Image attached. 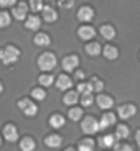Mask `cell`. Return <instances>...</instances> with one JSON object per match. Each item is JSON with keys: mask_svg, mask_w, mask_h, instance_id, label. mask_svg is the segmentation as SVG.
Wrapping results in <instances>:
<instances>
[{"mask_svg": "<svg viewBox=\"0 0 140 151\" xmlns=\"http://www.w3.org/2000/svg\"><path fill=\"white\" fill-rule=\"evenodd\" d=\"M19 56H21L19 50L17 47H14V45H7L6 48L0 50V60L4 65L15 63L17 60L19 59Z\"/></svg>", "mask_w": 140, "mask_h": 151, "instance_id": "6da1fadb", "label": "cell"}, {"mask_svg": "<svg viewBox=\"0 0 140 151\" xmlns=\"http://www.w3.org/2000/svg\"><path fill=\"white\" fill-rule=\"evenodd\" d=\"M37 63H39V68L43 72H50V70H52L56 66V58L51 52H44L43 55H40Z\"/></svg>", "mask_w": 140, "mask_h": 151, "instance_id": "7a4b0ae2", "label": "cell"}, {"mask_svg": "<svg viewBox=\"0 0 140 151\" xmlns=\"http://www.w3.org/2000/svg\"><path fill=\"white\" fill-rule=\"evenodd\" d=\"M81 128H83V132L87 133V135H93L99 131V122L96 121L93 117H88L85 118L81 124Z\"/></svg>", "mask_w": 140, "mask_h": 151, "instance_id": "3957f363", "label": "cell"}, {"mask_svg": "<svg viewBox=\"0 0 140 151\" xmlns=\"http://www.w3.org/2000/svg\"><path fill=\"white\" fill-rule=\"evenodd\" d=\"M18 106L25 114L28 117H33V115L37 114V106L34 103H32L29 99H22L18 102Z\"/></svg>", "mask_w": 140, "mask_h": 151, "instance_id": "277c9868", "label": "cell"}, {"mask_svg": "<svg viewBox=\"0 0 140 151\" xmlns=\"http://www.w3.org/2000/svg\"><path fill=\"white\" fill-rule=\"evenodd\" d=\"M3 135H4V137H6V140L10 142V143H14V142L18 140V131H17V128L14 127V125H11V124H8V125L4 127Z\"/></svg>", "mask_w": 140, "mask_h": 151, "instance_id": "5b68a950", "label": "cell"}, {"mask_svg": "<svg viewBox=\"0 0 140 151\" xmlns=\"http://www.w3.org/2000/svg\"><path fill=\"white\" fill-rule=\"evenodd\" d=\"M28 4H25L24 1H21L18 6H17L14 10H12V15H14V18L18 21H22L26 18V15H28Z\"/></svg>", "mask_w": 140, "mask_h": 151, "instance_id": "8992f818", "label": "cell"}, {"mask_svg": "<svg viewBox=\"0 0 140 151\" xmlns=\"http://www.w3.org/2000/svg\"><path fill=\"white\" fill-rule=\"evenodd\" d=\"M135 114H136V107L133 104H124L118 109V115L122 119H128Z\"/></svg>", "mask_w": 140, "mask_h": 151, "instance_id": "52a82bcc", "label": "cell"}, {"mask_svg": "<svg viewBox=\"0 0 140 151\" xmlns=\"http://www.w3.org/2000/svg\"><path fill=\"white\" fill-rule=\"evenodd\" d=\"M77 66H78V58L74 55L66 56V58H63V60H62V68H63L66 72H73Z\"/></svg>", "mask_w": 140, "mask_h": 151, "instance_id": "ba28073f", "label": "cell"}, {"mask_svg": "<svg viewBox=\"0 0 140 151\" xmlns=\"http://www.w3.org/2000/svg\"><path fill=\"white\" fill-rule=\"evenodd\" d=\"M93 15H95V12L91 7H84L80 8V11H78V19L83 21V22H91L93 19Z\"/></svg>", "mask_w": 140, "mask_h": 151, "instance_id": "9c48e42d", "label": "cell"}, {"mask_svg": "<svg viewBox=\"0 0 140 151\" xmlns=\"http://www.w3.org/2000/svg\"><path fill=\"white\" fill-rule=\"evenodd\" d=\"M116 124V115L111 114V113H107V114H104L103 117H102V119H100L99 122V131H102V129H106V128L111 127V125H114Z\"/></svg>", "mask_w": 140, "mask_h": 151, "instance_id": "30bf717a", "label": "cell"}, {"mask_svg": "<svg viewBox=\"0 0 140 151\" xmlns=\"http://www.w3.org/2000/svg\"><path fill=\"white\" fill-rule=\"evenodd\" d=\"M73 83H72V78L70 77H67V76H59L58 77V80H56V87L59 88L60 91H66V89H69V88H72Z\"/></svg>", "mask_w": 140, "mask_h": 151, "instance_id": "8fae6325", "label": "cell"}, {"mask_svg": "<svg viewBox=\"0 0 140 151\" xmlns=\"http://www.w3.org/2000/svg\"><path fill=\"white\" fill-rule=\"evenodd\" d=\"M95 35H96L95 29L91 28V26H81L78 29V36L83 40H91L95 37Z\"/></svg>", "mask_w": 140, "mask_h": 151, "instance_id": "7c38bea8", "label": "cell"}, {"mask_svg": "<svg viewBox=\"0 0 140 151\" xmlns=\"http://www.w3.org/2000/svg\"><path fill=\"white\" fill-rule=\"evenodd\" d=\"M25 26H26L29 30H37V29H40V26H41V21H40L39 17L30 15V17H28Z\"/></svg>", "mask_w": 140, "mask_h": 151, "instance_id": "4fadbf2b", "label": "cell"}, {"mask_svg": "<svg viewBox=\"0 0 140 151\" xmlns=\"http://www.w3.org/2000/svg\"><path fill=\"white\" fill-rule=\"evenodd\" d=\"M113 104H114V100L110 98V96L107 95H100L98 96V106H99L100 109H111Z\"/></svg>", "mask_w": 140, "mask_h": 151, "instance_id": "5bb4252c", "label": "cell"}, {"mask_svg": "<svg viewBox=\"0 0 140 151\" xmlns=\"http://www.w3.org/2000/svg\"><path fill=\"white\" fill-rule=\"evenodd\" d=\"M43 18H44L45 22H55L58 19V14L54 8L51 7H44L43 10Z\"/></svg>", "mask_w": 140, "mask_h": 151, "instance_id": "9a60e30c", "label": "cell"}, {"mask_svg": "<svg viewBox=\"0 0 140 151\" xmlns=\"http://www.w3.org/2000/svg\"><path fill=\"white\" fill-rule=\"evenodd\" d=\"M114 143H116V136L114 135H106V136L99 137V144H100V147H103V148L113 147Z\"/></svg>", "mask_w": 140, "mask_h": 151, "instance_id": "2e32d148", "label": "cell"}, {"mask_svg": "<svg viewBox=\"0 0 140 151\" xmlns=\"http://www.w3.org/2000/svg\"><path fill=\"white\" fill-rule=\"evenodd\" d=\"M45 144H47L48 147H51V148H56V147H59L60 144H62V137L58 135H50L45 139Z\"/></svg>", "mask_w": 140, "mask_h": 151, "instance_id": "e0dca14e", "label": "cell"}, {"mask_svg": "<svg viewBox=\"0 0 140 151\" xmlns=\"http://www.w3.org/2000/svg\"><path fill=\"white\" fill-rule=\"evenodd\" d=\"M50 125H51L52 128H55V129H58V128H62L65 125V118L63 115L60 114H54L50 118Z\"/></svg>", "mask_w": 140, "mask_h": 151, "instance_id": "ac0fdd59", "label": "cell"}, {"mask_svg": "<svg viewBox=\"0 0 140 151\" xmlns=\"http://www.w3.org/2000/svg\"><path fill=\"white\" fill-rule=\"evenodd\" d=\"M100 33H102V36H103L106 40H111V39H114V36H116V30H114V28L110 26V25L102 26V28H100Z\"/></svg>", "mask_w": 140, "mask_h": 151, "instance_id": "d6986e66", "label": "cell"}, {"mask_svg": "<svg viewBox=\"0 0 140 151\" xmlns=\"http://www.w3.org/2000/svg\"><path fill=\"white\" fill-rule=\"evenodd\" d=\"M103 55L106 56L107 59L113 60L118 56V50H117L116 47H113V45H106L103 50Z\"/></svg>", "mask_w": 140, "mask_h": 151, "instance_id": "ffe728a7", "label": "cell"}, {"mask_svg": "<svg viewBox=\"0 0 140 151\" xmlns=\"http://www.w3.org/2000/svg\"><path fill=\"white\" fill-rule=\"evenodd\" d=\"M85 51H87V54L91 56H96L99 55L100 51H102V48H100V44L99 43H91L88 44L87 47H85Z\"/></svg>", "mask_w": 140, "mask_h": 151, "instance_id": "44dd1931", "label": "cell"}, {"mask_svg": "<svg viewBox=\"0 0 140 151\" xmlns=\"http://www.w3.org/2000/svg\"><path fill=\"white\" fill-rule=\"evenodd\" d=\"M34 43L37 44V45H50V43H51V39H50V36L48 35H45V33H39V35H36V37H34Z\"/></svg>", "mask_w": 140, "mask_h": 151, "instance_id": "7402d4cb", "label": "cell"}, {"mask_svg": "<svg viewBox=\"0 0 140 151\" xmlns=\"http://www.w3.org/2000/svg\"><path fill=\"white\" fill-rule=\"evenodd\" d=\"M93 147H95V143H93L92 139H84L78 144V150L80 151H92Z\"/></svg>", "mask_w": 140, "mask_h": 151, "instance_id": "603a6c76", "label": "cell"}, {"mask_svg": "<svg viewBox=\"0 0 140 151\" xmlns=\"http://www.w3.org/2000/svg\"><path fill=\"white\" fill-rule=\"evenodd\" d=\"M19 147L24 151H32V150H34L36 144H34L33 139H30V137H25V139H22V142H21Z\"/></svg>", "mask_w": 140, "mask_h": 151, "instance_id": "cb8c5ba5", "label": "cell"}, {"mask_svg": "<svg viewBox=\"0 0 140 151\" xmlns=\"http://www.w3.org/2000/svg\"><path fill=\"white\" fill-rule=\"evenodd\" d=\"M78 92H73V91H70V92H67L66 95H65V98H63V102L66 104H69V106H72V104H76L77 103V100H78Z\"/></svg>", "mask_w": 140, "mask_h": 151, "instance_id": "d4e9b609", "label": "cell"}, {"mask_svg": "<svg viewBox=\"0 0 140 151\" xmlns=\"http://www.w3.org/2000/svg\"><path fill=\"white\" fill-rule=\"evenodd\" d=\"M128 136H129L128 127H125V125H120V127L117 128V132H116V137H117V139H126Z\"/></svg>", "mask_w": 140, "mask_h": 151, "instance_id": "484cf974", "label": "cell"}, {"mask_svg": "<svg viewBox=\"0 0 140 151\" xmlns=\"http://www.w3.org/2000/svg\"><path fill=\"white\" fill-rule=\"evenodd\" d=\"M11 24V18H10V14L8 12H0V29L7 28L8 25Z\"/></svg>", "mask_w": 140, "mask_h": 151, "instance_id": "4316f807", "label": "cell"}, {"mask_svg": "<svg viewBox=\"0 0 140 151\" xmlns=\"http://www.w3.org/2000/svg\"><path fill=\"white\" fill-rule=\"evenodd\" d=\"M81 117H83V110L78 107H74L69 111V118L72 119V121H78Z\"/></svg>", "mask_w": 140, "mask_h": 151, "instance_id": "83f0119b", "label": "cell"}, {"mask_svg": "<svg viewBox=\"0 0 140 151\" xmlns=\"http://www.w3.org/2000/svg\"><path fill=\"white\" fill-rule=\"evenodd\" d=\"M77 92L81 93V95H85V93H91L92 92V87H91V84H78L77 85Z\"/></svg>", "mask_w": 140, "mask_h": 151, "instance_id": "f1b7e54d", "label": "cell"}, {"mask_svg": "<svg viewBox=\"0 0 140 151\" xmlns=\"http://www.w3.org/2000/svg\"><path fill=\"white\" fill-rule=\"evenodd\" d=\"M39 83L41 84V85H44V87H51L52 83H54V77L50 74H43L39 78Z\"/></svg>", "mask_w": 140, "mask_h": 151, "instance_id": "f546056e", "label": "cell"}, {"mask_svg": "<svg viewBox=\"0 0 140 151\" xmlns=\"http://www.w3.org/2000/svg\"><path fill=\"white\" fill-rule=\"evenodd\" d=\"M32 96H33V99H36V100H44L47 95H45V92L41 88H34L32 91Z\"/></svg>", "mask_w": 140, "mask_h": 151, "instance_id": "4dcf8cb0", "label": "cell"}, {"mask_svg": "<svg viewBox=\"0 0 140 151\" xmlns=\"http://www.w3.org/2000/svg\"><path fill=\"white\" fill-rule=\"evenodd\" d=\"M29 7H30V10H32L33 12H39V11H41V8H43V1H41V0H30Z\"/></svg>", "mask_w": 140, "mask_h": 151, "instance_id": "1f68e13d", "label": "cell"}, {"mask_svg": "<svg viewBox=\"0 0 140 151\" xmlns=\"http://www.w3.org/2000/svg\"><path fill=\"white\" fill-rule=\"evenodd\" d=\"M89 84H91V87H92V91H95V92H100L103 89V83L98 78H92Z\"/></svg>", "mask_w": 140, "mask_h": 151, "instance_id": "d6a6232c", "label": "cell"}, {"mask_svg": "<svg viewBox=\"0 0 140 151\" xmlns=\"http://www.w3.org/2000/svg\"><path fill=\"white\" fill-rule=\"evenodd\" d=\"M92 103H93V96L91 95V93H85V95H83L81 104H83L84 107H88V106H91Z\"/></svg>", "mask_w": 140, "mask_h": 151, "instance_id": "836d02e7", "label": "cell"}, {"mask_svg": "<svg viewBox=\"0 0 140 151\" xmlns=\"http://www.w3.org/2000/svg\"><path fill=\"white\" fill-rule=\"evenodd\" d=\"M58 4H59V7L62 8H72L73 6H74V0H59L58 1Z\"/></svg>", "mask_w": 140, "mask_h": 151, "instance_id": "e575fe53", "label": "cell"}, {"mask_svg": "<svg viewBox=\"0 0 140 151\" xmlns=\"http://www.w3.org/2000/svg\"><path fill=\"white\" fill-rule=\"evenodd\" d=\"M17 3V0H0V6L1 7H10Z\"/></svg>", "mask_w": 140, "mask_h": 151, "instance_id": "d590c367", "label": "cell"}, {"mask_svg": "<svg viewBox=\"0 0 140 151\" xmlns=\"http://www.w3.org/2000/svg\"><path fill=\"white\" fill-rule=\"evenodd\" d=\"M116 150H125V151H132L131 146H116Z\"/></svg>", "mask_w": 140, "mask_h": 151, "instance_id": "8d00e7d4", "label": "cell"}, {"mask_svg": "<svg viewBox=\"0 0 140 151\" xmlns=\"http://www.w3.org/2000/svg\"><path fill=\"white\" fill-rule=\"evenodd\" d=\"M84 77H85L84 72H77V73H76V80H83Z\"/></svg>", "mask_w": 140, "mask_h": 151, "instance_id": "74e56055", "label": "cell"}, {"mask_svg": "<svg viewBox=\"0 0 140 151\" xmlns=\"http://www.w3.org/2000/svg\"><path fill=\"white\" fill-rule=\"evenodd\" d=\"M136 142H137V144H139V147H140V131L136 133Z\"/></svg>", "mask_w": 140, "mask_h": 151, "instance_id": "f35d334b", "label": "cell"}, {"mask_svg": "<svg viewBox=\"0 0 140 151\" xmlns=\"http://www.w3.org/2000/svg\"><path fill=\"white\" fill-rule=\"evenodd\" d=\"M1 92H3V84L0 83V93H1Z\"/></svg>", "mask_w": 140, "mask_h": 151, "instance_id": "ab89813d", "label": "cell"}, {"mask_svg": "<svg viewBox=\"0 0 140 151\" xmlns=\"http://www.w3.org/2000/svg\"><path fill=\"white\" fill-rule=\"evenodd\" d=\"M0 144H1V137H0Z\"/></svg>", "mask_w": 140, "mask_h": 151, "instance_id": "60d3db41", "label": "cell"}]
</instances>
